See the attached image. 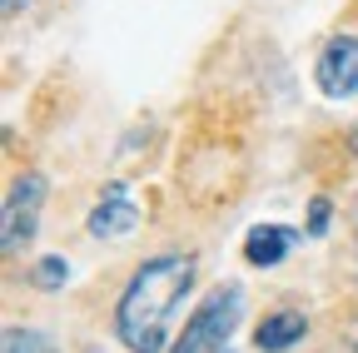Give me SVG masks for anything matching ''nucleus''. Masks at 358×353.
I'll list each match as a JSON object with an SVG mask.
<instances>
[{
    "instance_id": "6e6552de",
    "label": "nucleus",
    "mask_w": 358,
    "mask_h": 353,
    "mask_svg": "<svg viewBox=\"0 0 358 353\" xmlns=\"http://www.w3.org/2000/svg\"><path fill=\"white\" fill-rule=\"evenodd\" d=\"M0 353H60V348H55L50 333H40V329H6Z\"/></svg>"
},
{
    "instance_id": "f257e3e1",
    "label": "nucleus",
    "mask_w": 358,
    "mask_h": 353,
    "mask_svg": "<svg viewBox=\"0 0 358 353\" xmlns=\"http://www.w3.org/2000/svg\"><path fill=\"white\" fill-rule=\"evenodd\" d=\"M194 284V254H155L129 274L115 303V333L129 353H169V319Z\"/></svg>"
},
{
    "instance_id": "9d476101",
    "label": "nucleus",
    "mask_w": 358,
    "mask_h": 353,
    "mask_svg": "<svg viewBox=\"0 0 358 353\" xmlns=\"http://www.w3.org/2000/svg\"><path fill=\"white\" fill-rule=\"evenodd\" d=\"M329 224H334V199H329V194H313V199H308V224H303V229H308L313 239H324Z\"/></svg>"
},
{
    "instance_id": "ddd939ff",
    "label": "nucleus",
    "mask_w": 358,
    "mask_h": 353,
    "mask_svg": "<svg viewBox=\"0 0 358 353\" xmlns=\"http://www.w3.org/2000/svg\"><path fill=\"white\" fill-rule=\"evenodd\" d=\"M348 150H353V154H358V124H353V129H348Z\"/></svg>"
},
{
    "instance_id": "f03ea898",
    "label": "nucleus",
    "mask_w": 358,
    "mask_h": 353,
    "mask_svg": "<svg viewBox=\"0 0 358 353\" xmlns=\"http://www.w3.org/2000/svg\"><path fill=\"white\" fill-rule=\"evenodd\" d=\"M239 319H244V289L219 284L189 314L185 333L169 343V353H229V333L239 329Z\"/></svg>"
},
{
    "instance_id": "9b49d317",
    "label": "nucleus",
    "mask_w": 358,
    "mask_h": 353,
    "mask_svg": "<svg viewBox=\"0 0 358 353\" xmlns=\"http://www.w3.org/2000/svg\"><path fill=\"white\" fill-rule=\"evenodd\" d=\"M25 6H30V0H0V10H6V15H25Z\"/></svg>"
},
{
    "instance_id": "423d86ee",
    "label": "nucleus",
    "mask_w": 358,
    "mask_h": 353,
    "mask_svg": "<svg viewBox=\"0 0 358 353\" xmlns=\"http://www.w3.org/2000/svg\"><path fill=\"white\" fill-rule=\"evenodd\" d=\"M308 333V319L299 308H274V314H264L259 329H254V348L259 353H289L294 343H303Z\"/></svg>"
},
{
    "instance_id": "0eeeda50",
    "label": "nucleus",
    "mask_w": 358,
    "mask_h": 353,
    "mask_svg": "<svg viewBox=\"0 0 358 353\" xmlns=\"http://www.w3.org/2000/svg\"><path fill=\"white\" fill-rule=\"evenodd\" d=\"M299 244V229H284V224H254L244 234V259L254 269H274V264Z\"/></svg>"
},
{
    "instance_id": "7ed1b4c3",
    "label": "nucleus",
    "mask_w": 358,
    "mask_h": 353,
    "mask_svg": "<svg viewBox=\"0 0 358 353\" xmlns=\"http://www.w3.org/2000/svg\"><path fill=\"white\" fill-rule=\"evenodd\" d=\"M40 204H45V174H20L6 194V214H0V249L6 254H20L35 239Z\"/></svg>"
},
{
    "instance_id": "20e7f679",
    "label": "nucleus",
    "mask_w": 358,
    "mask_h": 353,
    "mask_svg": "<svg viewBox=\"0 0 358 353\" xmlns=\"http://www.w3.org/2000/svg\"><path fill=\"white\" fill-rule=\"evenodd\" d=\"M313 85L329 100H353L358 95V35H334L313 60Z\"/></svg>"
},
{
    "instance_id": "f8f14e48",
    "label": "nucleus",
    "mask_w": 358,
    "mask_h": 353,
    "mask_svg": "<svg viewBox=\"0 0 358 353\" xmlns=\"http://www.w3.org/2000/svg\"><path fill=\"white\" fill-rule=\"evenodd\" d=\"M343 343H348V353H358V324H348V333H343Z\"/></svg>"
},
{
    "instance_id": "1a4fd4ad",
    "label": "nucleus",
    "mask_w": 358,
    "mask_h": 353,
    "mask_svg": "<svg viewBox=\"0 0 358 353\" xmlns=\"http://www.w3.org/2000/svg\"><path fill=\"white\" fill-rule=\"evenodd\" d=\"M35 289H45V294H50V289H65V279H70V264H65V254H45L40 264H35Z\"/></svg>"
},
{
    "instance_id": "39448f33",
    "label": "nucleus",
    "mask_w": 358,
    "mask_h": 353,
    "mask_svg": "<svg viewBox=\"0 0 358 353\" xmlns=\"http://www.w3.org/2000/svg\"><path fill=\"white\" fill-rule=\"evenodd\" d=\"M134 224H140V204H134L129 189L115 180L95 199V209H90V234L95 239H124V234H134Z\"/></svg>"
}]
</instances>
